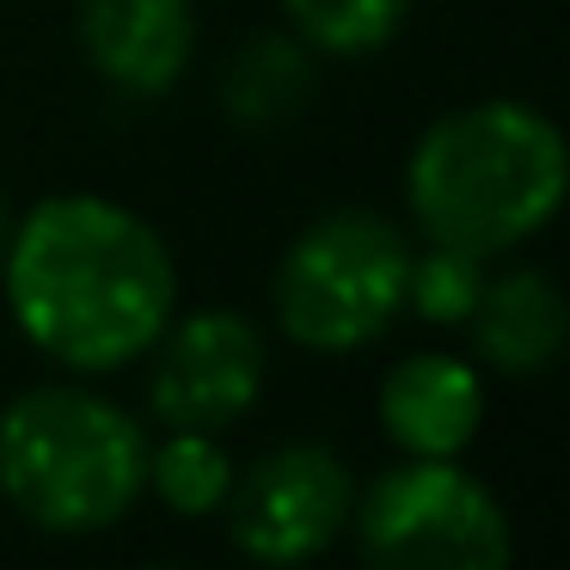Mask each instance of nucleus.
Listing matches in <instances>:
<instances>
[{"mask_svg": "<svg viewBox=\"0 0 570 570\" xmlns=\"http://www.w3.org/2000/svg\"><path fill=\"white\" fill-rule=\"evenodd\" d=\"M356 540L386 570H497L509 564V515L454 460L411 454L381 472L356 509Z\"/></svg>", "mask_w": 570, "mask_h": 570, "instance_id": "39448f33", "label": "nucleus"}, {"mask_svg": "<svg viewBox=\"0 0 570 570\" xmlns=\"http://www.w3.org/2000/svg\"><path fill=\"white\" fill-rule=\"evenodd\" d=\"M148 491L173 515H209L234 491V460L215 442V430H166V442H148Z\"/></svg>", "mask_w": 570, "mask_h": 570, "instance_id": "f8f14e48", "label": "nucleus"}, {"mask_svg": "<svg viewBox=\"0 0 570 570\" xmlns=\"http://www.w3.org/2000/svg\"><path fill=\"white\" fill-rule=\"evenodd\" d=\"M7 239H13V209H7V197H0V258H7Z\"/></svg>", "mask_w": 570, "mask_h": 570, "instance_id": "2eb2a0df", "label": "nucleus"}, {"mask_svg": "<svg viewBox=\"0 0 570 570\" xmlns=\"http://www.w3.org/2000/svg\"><path fill=\"white\" fill-rule=\"evenodd\" d=\"M227 533L258 564H301L320 558L356 509L350 466L320 442H288L258 454L246 472H234L227 491Z\"/></svg>", "mask_w": 570, "mask_h": 570, "instance_id": "423d86ee", "label": "nucleus"}, {"mask_svg": "<svg viewBox=\"0 0 570 570\" xmlns=\"http://www.w3.org/2000/svg\"><path fill=\"white\" fill-rule=\"evenodd\" d=\"M381 423L405 454L454 460L484 423V381L466 356L417 350L381 381Z\"/></svg>", "mask_w": 570, "mask_h": 570, "instance_id": "1a4fd4ad", "label": "nucleus"}, {"mask_svg": "<svg viewBox=\"0 0 570 570\" xmlns=\"http://www.w3.org/2000/svg\"><path fill=\"white\" fill-rule=\"evenodd\" d=\"M148 491V435L87 386H31L0 411V497L43 533H99Z\"/></svg>", "mask_w": 570, "mask_h": 570, "instance_id": "7ed1b4c3", "label": "nucleus"}, {"mask_svg": "<svg viewBox=\"0 0 570 570\" xmlns=\"http://www.w3.org/2000/svg\"><path fill=\"white\" fill-rule=\"evenodd\" d=\"M148 405L166 430H227L264 393V337L246 313L203 307L154 337Z\"/></svg>", "mask_w": 570, "mask_h": 570, "instance_id": "0eeeda50", "label": "nucleus"}, {"mask_svg": "<svg viewBox=\"0 0 570 570\" xmlns=\"http://www.w3.org/2000/svg\"><path fill=\"white\" fill-rule=\"evenodd\" d=\"M227 117L239 129H276L313 99V62L307 43L295 31H258V38L239 43V56L227 62L222 80Z\"/></svg>", "mask_w": 570, "mask_h": 570, "instance_id": "9b49d317", "label": "nucleus"}, {"mask_svg": "<svg viewBox=\"0 0 570 570\" xmlns=\"http://www.w3.org/2000/svg\"><path fill=\"white\" fill-rule=\"evenodd\" d=\"M80 50L105 87L160 99L197 56V0H80Z\"/></svg>", "mask_w": 570, "mask_h": 570, "instance_id": "6e6552de", "label": "nucleus"}, {"mask_svg": "<svg viewBox=\"0 0 570 570\" xmlns=\"http://www.w3.org/2000/svg\"><path fill=\"white\" fill-rule=\"evenodd\" d=\"M484 288V258L466 246H442L430 239V252H411V276H405V307L430 325H466Z\"/></svg>", "mask_w": 570, "mask_h": 570, "instance_id": "4468645a", "label": "nucleus"}, {"mask_svg": "<svg viewBox=\"0 0 570 570\" xmlns=\"http://www.w3.org/2000/svg\"><path fill=\"white\" fill-rule=\"evenodd\" d=\"M570 197V141L521 99H479L435 117L405 160L411 222L479 258L533 239Z\"/></svg>", "mask_w": 570, "mask_h": 570, "instance_id": "f03ea898", "label": "nucleus"}, {"mask_svg": "<svg viewBox=\"0 0 570 570\" xmlns=\"http://www.w3.org/2000/svg\"><path fill=\"white\" fill-rule=\"evenodd\" d=\"M288 31L320 56H368L393 43L411 0H283Z\"/></svg>", "mask_w": 570, "mask_h": 570, "instance_id": "ddd939ff", "label": "nucleus"}, {"mask_svg": "<svg viewBox=\"0 0 570 570\" xmlns=\"http://www.w3.org/2000/svg\"><path fill=\"white\" fill-rule=\"evenodd\" d=\"M411 239L374 209H337L313 222L276 264V325L295 344L344 356L405 313Z\"/></svg>", "mask_w": 570, "mask_h": 570, "instance_id": "20e7f679", "label": "nucleus"}, {"mask_svg": "<svg viewBox=\"0 0 570 570\" xmlns=\"http://www.w3.org/2000/svg\"><path fill=\"white\" fill-rule=\"evenodd\" d=\"M0 283L19 332L80 374L141 362L178 301L166 239L136 209L92 190L43 197L26 222H13Z\"/></svg>", "mask_w": 570, "mask_h": 570, "instance_id": "f257e3e1", "label": "nucleus"}, {"mask_svg": "<svg viewBox=\"0 0 570 570\" xmlns=\"http://www.w3.org/2000/svg\"><path fill=\"white\" fill-rule=\"evenodd\" d=\"M472 350L497 374H540L570 344V301L546 271L484 276L472 307Z\"/></svg>", "mask_w": 570, "mask_h": 570, "instance_id": "9d476101", "label": "nucleus"}]
</instances>
